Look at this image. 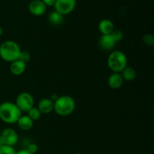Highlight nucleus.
<instances>
[{
    "instance_id": "nucleus-1",
    "label": "nucleus",
    "mask_w": 154,
    "mask_h": 154,
    "mask_svg": "<svg viewBox=\"0 0 154 154\" xmlns=\"http://www.w3.org/2000/svg\"><path fill=\"white\" fill-rule=\"evenodd\" d=\"M22 115V112L14 102H4L0 104V120L7 124H14Z\"/></svg>"
},
{
    "instance_id": "nucleus-2",
    "label": "nucleus",
    "mask_w": 154,
    "mask_h": 154,
    "mask_svg": "<svg viewBox=\"0 0 154 154\" xmlns=\"http://www.w3.org/2000/svg\"><path fill=\"white\" fill-rule=\"evenodd\" d=\"M21 51L20 45L14 41H5L0 45V57L7 63H11L18 60Z\"/></svg>"
},
{
    "instance_id": "nucleus-3",
    "label": "nucleus",
    "mask_w": 154,
    "mask_h": 154,
    "mask_svg": "<svg viewBox=\"0 0 154 154\" xmlns=\"http://www.w3.org/2000/svg\"><path fill=\"white\" fill-rule=\"evenodd\" d=\"M76 107L75 101L72 96L64 95L59 96L54 102V111L60 117H68L74 112Z\"/></svg>"
},
{
    "instance_id": "nucleus-4",
    "label": "nucleus",
    "mask_w": 154,
    "mask_h": 154,
    "mask_svg": "<svg viewBox=\"0 0 154 154\" xmlns=\"http://www.w3.org/2000/svg\"><path fill=\"white\" fill-rule=\"evenodd\" d=\"M107 63L110 70L115 73H121L128 66L127 57L121 51H114L108 55Z\"/></svg>"
},
{
    "instance_id": "nucleus-5",
    "label": "nucleus",
    "mask_w": 154,
    "mask_h": 154,
    "mask_svg": "<svg viewBox=\"0 0 154 154\" xmlns=\"http://www.w3.org/2000/svg\"><path fill=\"white\" fill-rule=\"evenodd\" d=\"M21 112L27 113L32 108L34 107L35 99L32 95L27 92L20 93L16 98L14 102Z\"/></svg>"
},
{
    "instance_id": "nucleus-6",
    "label": "nucleus",
    "mask_w": 154,
    "mask_h": 154,
    "mask_svg": "<svg viewBox=\"0 0 154 154\" xmlns=\"http://www.w3.org/2000/svg\"><path fill=\"white\" fill-rule=\"evenodd\" d=\"M76 4V0H56L54 7L55 11L65 16L75 10Z\"/></svg>"
},
{
    "instance_id": "nucleus-7",
    "label": "nucleus",
    "mask_w": 154,
    "mask_h": 154,
    "mask_svg": "<svg viewBox=\"0 0 154 154\" xmlns=\"http://www.w3.org/2000/svg\"><path fill=\"white\" fill-rule=\"evenodd\" d=\"M0 137L2 139L4 144L14 147L19 141V135L17 132L12 128H5L2 131Z\"/></svg>"
},
{
    "instance_id": "nucleus-8",
    "label": "nucleus",
    "mask_w": 154,
    "mask_h": 154,
    "mask_svg": "<svg viewBox=\"0 0 154 154\" xmlns=\"http://www.w3.org/2000/svg\"><path fill=\"white\" fill-rule=\"evenodd\" d=\"M47 6L42 0H32L28 5L29 11L33 16L39 17L45 14L47 11Z\"/></svg>"
},
{
    "instance_id": "nucleus-9",
    "label": "nucleus",
    "mask_w": 154,
    "mask_h": 154,
    "mask_svg": "<svg viewBox=\"0 0 154 154\" xmlns=\"http://www.w3.org/2000/svg\"><path fill=\"white\" fill-rule=\"evenodd\" d=\"M123 83H124V80H123L120 73L112 72L108 77V86L112 90H118V89H120L123 85Z\"/></svg>"
},
{
    "instance_id": "nucleus-10",
    "label": "nucleus",
    "mask_w": 154,
    "mask_h": 154,
    "mask_svg": "<svg viewBox=\"0 0 154 154\" xmlns=\"http://www.w3.org/2000/svg\"><path fill=\"white\" fill-rule=\"evenodd\" d=\"M99 47L104 51H111L116 45L115 41L110 35H102L99 40Z\"/></svg>"
},
{
    "instance_id": "nucleus-11",
    "label": "nucleus",
    "mask_w": 154,
    "mask_h": 154,
    "mask_svg": "<svg viewBox=\"0 0 154 154\" xmlns=\"http://www.w3.org/2000/svg\"><path fill=\"white\" fill-rule=\"evenodd\" d=\"M37 108L42 114H48L54 111V102L50 98H44L39 101Z\"/></svg>"
},
{
    "instance_id": "nucleus-12",
    "label": "nucleus",
    "mask_w": 154,
    "mask_h": 154,
    "mask_svg": "<svg viewBox=\"0 0 154 154\" xmlns=\"http://www.w3.org/2000/svg\"><path fill=\"white\" fill-rule=\"evenodd\" d=\"M10 72L12 75L15 76H20L23 75L26 69V63H23L21 60H17L12 62L10 64Z\"/></svg>"
},
{
    "instance_id": "nucleus-13",
    "label": "nucleus",
    "mask_w": 154,
    "mask_h": 154,
    "mask_svg": "<svg viewBox=\"0 0 154 154\" xmlns=\"http://www.w3.org/2000/svg\"><path fill=\"white\" fill-rule=\"evenodd\" d=\"M98 29L102 35H110L114 30V23L109 19H103L98 24Z\"/></svg>"
},
{
    "instance_id": "nucleus-14",
    "label": "nucleus",
    "mask_w": 154,
    "mask_h": 154,
    "mask_svg": "<svg viewBox=\"0 0 154 154\" xmlns=\"http://www.w3.org/2000/svg\"><path fill=\"white\" fill-rule=\"evenodd\" d=\"M17 126L23 131H29L33 127L34 122L27 115H21L19 120L17 122Z\"/></svg>"
},
{
    "instance_id": "nucleus-15",
    "label": "nucleus",
    "mask_w": 154,
    "mask_h": 154,
    "mask_svg": "<svg viewBox=\"0 0 154 154\" xmlns=\"http://www.w3.org/2000/svg\"><path fill=\"white\" fill-rule=\"evenodd\" d=\"M48 20L50 23L54 26H60L61 25L64 20V16L60 13L57 12V11H53L52 12L48 15Z\"/></svg>"
},
{
    "instance_id": "nucleus-16",
    "label": "nucleus",
    "mask_w": 154,
    "mask_h": 154,
    "mask_svg": "<svg viewBox=\"0 0 154 154\" xmlns=\"http://www.w3.org/2000/svg\"><path fill=\"white\" fill-rule=\"evenodd\" d=\"M122 77H123L124 81H132L136 78L137 72L136 70L133 67L131 66H126L121 73Z\"/></svg>"
},
{
    "instance_id": "nucleus-17",
    "label": "nucleus",
    "mask_w": 154,
    "mask_h": 154,
    "mask_svg": "<svg viewBox=\"0 0 154 154\" xmlns=\"http://www.w3.org/2000/svg\"><path fill=\"white\" fill-rule=\"evenodd\" d=\"M27 116L32 120L33 122L37 121L42 117V113L40 112L38 109L37 107H33L29 111L27 112Z\"/></svg>"
},
{
    "instance_id": "nucleus-18",
    "label": "nucleus",
    "mask_w": 154,
    "mask_h": 154,
    "mask_svg": "<svg viewBox=\"0 0 154 154\" xmlns=\"http://www.w3.org/2000/svg\"><path fill=\"white\" fill-rule=\"evenodd\" d=\"M142 41L144 45L148 47H153L154 45V36L151 33H147L142 37Z\"/></svg>"
},
{
    "instance_id": "nucleus-19",
    "label": "nucleus",
    "mask_w": 154,
    "mask_h": 154,
    "mask_svg": "<svg viewBox=\"0 0 154 154\" xmlns=\"http://www.w3.org/2000/svg\"><path fill=\"white\" fill-rule=\"evenodd\" d=\"M111 35L112 36V38H114V40L115 41L116 43L117 42H120L123 40V37H124V35L123 32L120 29H114V31L111 33Z\"/></svg>"
},
{
    "instance_id": "nucleus-20",
    "label": "nucleus",
    "mask_w": 154,
    "mask_h": 154,
    "mask_svg": "<svg viewBox=\"0 0 154 154\" xmlns=\"http://www.w3.org/2000/svg\"><path fill=\"white\" fill-rule=\"evenodd\" d=\"M17 150H15L14 147L8 145H3L0 147V154H16Z\"/></svg>"
},
{
    "instance_id": "nucleus-21",
    "label": "nucleus",
    "mask_w": 154,
    "mask_h": 154,
    "mask_svg": "<svg viewBox=\"0 0 154 154\" xmlns=\"http://www.w3.org/2000/svg\"><path fill=\"white\" fill-rule=\"evenodd\" d=\"M18 60H21V61L23 62V63H27L30 61V60H31V55H30V54L28 51H22L20 54V57Z\"/></svg>"
},
{
    "instance_id": "nucleus-22",
    "label": "nucleus",
    "mask_w": 154,
    "mask_h": 154,
    "mask_svg": "<svg viewBox=\"0 0 154 154\" xmlns=\"http://www.w3.org/2000/svg\"><path fill=\"white\" fill-rule=\"evenodd\" d=\"M26 149L32 154H35L38 150V146L35 143H29Z\"/></svg>"
},
{
    "instance_id": "nucleus-23",
    "label": "nucleus",
    "mask_w": 154,
    "mask_h": 154,
    "mask_svg": "<svg viewBox=\"0 0 154 154\" xmlns=\"http://www.w3.org/2000/svg\"><path fill=\"white\" fill-rule=\"evenodd\" d=\"M47 7H52L55 4L56 0H42Z\"/></svg>"
},
{
    "instance_id": "nucleus-24",
    "label": "nucleus",
    "mask_w": 154,
    "mask_h": 154,
    "mask_svg": "<svg viewBox=\"0 0 154 154\" xmlns=\"http://www.w3.org/2000/svg\"><path fill=\"white\" fill-rule=\"evenodd\" d=\"M16 154H32V153H29V152L26 148H23L19 150H17Z\"/></svg>"
},
{
    "instance_id": "nucleus-25",
    "label": "nucleus",
    "mask_w": 154,
    "mask_h": 154,
    "mask_svg": "<svg viewBox=\"0 0 154 154\" xmlns=\"http://www.w3.org/2000/svg\"><path fill=\"white\" fill-rule=\"evenodd\" d=\"M58 97H59L58 95H57V94H52V95H51V98H50V99H51V100H52L53 102H54L56 100H57V99H58Z\"/></svg>"
},
{
    "instance_id": "nucleus-26",
    "label": "nucleus",
    "mask_w": 154,
    "mask_h": 154,
    "mask_svg": "<svg viewBox=\"0 0 154 154\" xmlns=\"http://www.w3.org/2000/svg\"><path fill=\"white\" fill-rule=\"evenodd\" d=\"M4 33V30H3V28L2 26H0V37H2V35Z\"/></svg>"
},
{
    "instance_id": "nucleus-27",
    "label": "nucleus",
    "mask_w": 154,
    "mask_h": 154,
    "mask_svg": "<svg viewBox=\"0 0 154 154\" xmlns=\"http://www.w3.org/2000/svg\"><path fill=\"white\" fill-rule=\"evenodd\" d=\"M3 145H5V144H4V142H3L2 139V138H1V137H0V147H2Z\"/></svg>"
},
{
    "instance_id": "nucleus-28",
    "label": "nucleus",
    "mask_w": 154,
    "mask_h": 154,
    "mask_svg": "<svg viewBox=\"0 0 154 154\" xmlns=\"http://www.w3.org/2000/svg\"><path fill=\"white\" fill-rule=\"evenodd\" d=\"M75 154H83V153H75Z\"/></svg>"
}]
</instances>
